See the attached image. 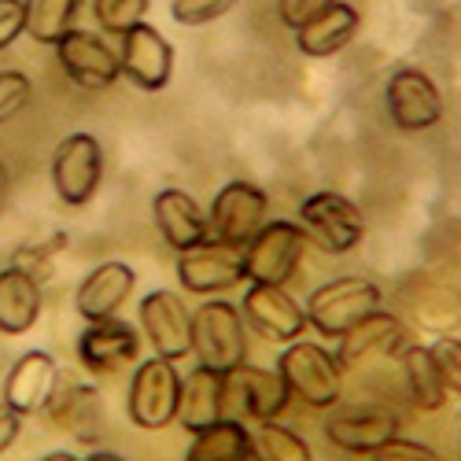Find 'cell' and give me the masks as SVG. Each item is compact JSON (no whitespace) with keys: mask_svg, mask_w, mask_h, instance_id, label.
Here are the masks:
<instances>
[{"mask_svg":"<svg viewBox=\"0 0 461 461\" xmlns=\"http://www.w3.org/2000/svg\"><path fill=\"white\" fill-rule=\"evenodd\" d=\"M237 8V0H170V19L177 26H207Z\"/></svg>","mask_w":461,"mask_h":461,"instance_id":"4dcf8cb0","label":"cell"},{"mask_svg":"<svg viewBox=\"0 0 461 461\" xmlns=\"http://www.w3.org/2000/svg\"><path fill=\"white\" fill-rule=\"evenodd\" d=\"M332 0H277V15L288 30H299L306 19H314L318 12H325Z\"/></svg>","mask_w":461,"mask_h":461,"instance_id":"8d00e7d4","label":"cell"},{"mask_svg":"<svg viewBox=\"0 0 461 461\" xmlns=\"http://www.w3.org/2000/svg\"><path fill=\"white\" fill-rule=\"evenodd\" d=\"M306 233L288 218H266V225L244 244V277L255 285H288L303 262Z\"/></svg>","mask_w":461,"mask_h":461,"instance_id":"277c9868","label":"cell"},{"mask_svg":"<svg viewBox=\"0 0 461 461\" xmlns=\"http://www.w3.org/2000/svg\"><path fill=\"white\" fill-rule=\"evenodd\" d=\"M26 5V33L37 45H56L78 19L82 0H23Z\"/></svg>","mask_w":461,"mask_h":461,"instance_id":"83f0119b","label":"cell"},{"mask_svg":"<svg viewBox=\"0 0 461 461\" xmlns=\"http://www.w3.org/2000/svg\"><path fill=\"white\" fill-rule=\"evenodd\" d=\"M19 429H23V417L0 399V454H5L15 439H19Z\"/></svg>","mask_w":461,"mask_h":461,"instance_id":"74e56055","label":"cell"},{"mask_svg":"<svg viewBox=\"0 0 461 461\" xmlns=\"http://www.w3.org/2000/svg\"><path fill=\"white\" fill-rule=\"evenodd\" d=\"M45 461H74V454H67V450H59V454H49Z\"/></svg>","mask_w":461,"mask_h":461,"instance_id":"ab89813d","label":"cell"},{"mask_svg":"<svg viewBox=\"0 0 461 461\" xmlns=\"http://www.w3.org/2000/svg\"><path fill=\"white\" fill-rule=\"evenodd\" d=\"M137 288V274L126 262H100L96 270H89V277L78 285L74 306L86 321H100V318H114L122 311V303L133 295Z\"/></svg>","mask_w":461,"mask_h":461,"instance_id":"44dd1931","label":"cell"},{"mask_svg":"<svg viewBox=\"0 0 461 461\" xmlns=\"http://www.w3.org/2000/svg\"><path fill=\"white\" fill-rule=\"evenodd\" d=\"M221 413V373L196 366L181 380V402H177V425L188 432H200L214 425Z\"/></svg>","mask_w":461,"mask_h":461,"instance_id":"d4e9b609","label":"cell"},{"mask_svg":"<svg viewBox=\"0 0 461 461\" xmlns=\"http://www.w3.org/2000/svg\"><path fill=\"white\" fill-rule=\"evenodd\" d=\"M406 343V325L388 314V311H376L366 314L362 321H355L348 332L339 336V348H336V358L343 369H358L366 366L369 358H388V355H399Z\"/></svg>","mask_w":461,"mask_h":461,"instance_id":"2e32d148","label":"cell"},{"mask_svg":"<svg viewBox=\"0 0 461 461\" xmlns=\"http://www.w3.org/2000/svg\"><path fill=\"white\" fill-rule=\"evenodd\" d=\"M362 26V15L355 5H343V0H332L325 12H318L314 19H306L299 30H295V49L303 56H314V59H329L336 52H343L355 33Z\"/></svg>","mask_w":461,"mask_h":461,"instance_id":"7402d4cb","label":"cell"},{"mask_svg":"<svg viewBox=\"0 0 461 461\" xmlns=\"http://www.w3.org/2000/svg\"><path fill=\"white\" fill-rule=\"evenodd\" d=\"M26 33V5L23 0H0V52L12 49Z\"/></svg>","mask_w":461,"mask_h":461,"instance_id":"d590c367","label":"cell"},{"mask_svg":"<svg viewBox=\"0 0 461 461\" xmlns=\"http://www.w3.org/2000/svg\"><path fill=\"white\" fill-rule=\"evenodd\" d=\"M429 351H432V358H436V366H439V373L447 380V388L461 395V339L439 336Z\"/></svg>","mask_w":461,"mask_h":461,"instance_id":"836d02e7","label":"cell"},{"mask_svg":"<svg viewBox=\"0 0 461 461\" xmlns=\"http://www.w3.org/2000/svg\"><path fill=\"white\" fill-rule=\"evenodd\" d=\"M52 49H56V59H59L63 74L78 89H107V86H114L122 78L119 52H111V45L104 41V37H96L89 30L70 26Z\"/></svg>","mask_w":461,"mask_h":461,"instance_id":"7c38bea8","label":"cell"},{"mask_svg":"<svg viewBox=\"0 0 461 461\" xmlns=\"http://www.w3.org/2000/svg\"><path fill=\"white\" fill-rule=\"evenodd\" d=\"M292 402V392L281 373L258 366H233L221 373V413L237 420H270L281 417Z\"/></svg>","mask_w":461,"mask_h":461,"instance_id":"8992f818","label":"cell"},{"mask_svg":"<svg viewBox=\"0 0 461 461\" xmlns=\"http://www.w3.org/2000/svg\"><path fill=\"white\" fill-rule=\"evenodd\" d=\"M192 355L207 369H233L248 362V329L237 303L207 299L192 314Z\"/></svg>","mask_w":461,"mask_h":461,"instance_id":"6da1fadb","label":"cell"},{"mask_svg":"<svg viewBox=\"0 0 461 461\" xmlns=\"http://www.w3.org/2000/svg\"><path fill=\"white\" fill-rule=\"evenodd\" d=\"M104 177V148L93 133H67L52 151V188L67 207H86Z\"/></svg>","mask_w":461,"mask_h":461,"instance_id":"ba28073f","label":"cell"},{"mask_svg":"<svg viewBox=\"0 0 461 461\" xmlns=\"http://www.w3.org/2000/svg\"><path fill=\"white\" fill-rule=\"evenodd\" d=\"M8 167L5 163H0V214H5V203H8Z\"/></svg>","mask_w":461,"mask_h":461,"instance_id":"f35d334b","label":"cell"},{"mask_svg":"<svg viewBox=\"0 0 461 461\" xmlns=\"http://www.w3.org/2000/svg\"><path fill=\"white\" fill-rule=\"evenodd\" d=\"M30 96H33V86L23 70H0V126L12 122L30 104Z\"/></svg>","mask_w":461,"mask_h":461,"instance_id":"d6a6232c","label":"cell"},{"mask_svg":"<svg viewBox=\"0 0 461 461\" xmlns=\"http://www.w3.org/2000/svg\"><path fill=\"white\" fill-rule=\"evenodd\" d=\"M41 285H37L19 266H5L0 270V332L5 336H23L41 318Z\"/></svg>","mask_w":461,"mask_h":461,"instance_id":"cb8c5ba5","label":"cell"},{"mask_svg":"<svg viewBox=\"0 0 461 461\" xmlns=\"http://www.w3.org/2000/svg\"><path fill=\"white\" fill-rule=\"evenodd\" d=\"M151 218H156V229L177 255L203 244V240H211L203 207L181 188H159L156 200H151Z\"/></svg>","mask_w":461,"mask_h":461,"instance_id":"d6986e66","label":"cell"},{"mask_svg":"<svg viewBox=\"0 0 461 461\" xmlns=\"http://www.w3.org/2000/svg\"><path fill=\"white\" fill-rule=\"evenodd\" d=\"M277 373L285 376L288 392L314 410H329L343 395V366L336 355H329L321 348V343L292 339L285 348V355L277 358Z\"/></svg>","mask_w":461,"mask_h":461,"instance_id":"7a4b0ae2","label":"cell"},{"mask_svg":"<svg viewBox=\"0 0 461 461\" xmlns=\"http://www.w3.org/2000/svg\"><path fill=\"white\" fill-rule=\"evenodd\" d=\"M119 45V63H122V78H130L144 93H159L167 89L170 74H174V49L170 41L148 23L130 26Z\"/></svg>","mask_w":461,"mask_h":461,"instance_id":"5bb4252c","label":"cell"},{"mask_svg":"<svg viewBox=\"0 0 461 461\" xmlns=\"http://www.w3.org/2000/svg\"><path fill=\"white\" fill-rule=\"evenodd\" d=\"M140 329L156 355L174 362L192 355V314L177 299V292H167V288L148 292L140 299Z\"/></svg>","mask_w":461,"mask_h":461,"instance_id":"9a60e30c","label":"cell"},{"mask_svg":"<svg viewBox=\"0 0 461 461\" xmlns=\"http://www.w3.org/2000/svg\"><path fill=\"white\" fill-rule=\"evenodd\" d=\"M392 436H399V417L392 410H351L339 413L332 420H325V439L355 457H369L380 443H388Z\"/></svg>","mask_w":461,"mask_h":461,"instance_id":"ffe728a7","label":"cell"},{"mask_svg":"<svg viewBox=\"0 0 461 461\" xmlns=\"http://www.w3.org/2000/svg\"><path fill=\"white\" fill-rule=\"evenodd\" d=\"M185 461H255L251 432L237 417H218L214 425L192 432Z\"/></svg>","mask_w":461,"mask_h":461,"instance_id":"484cf974","label":"cell"},{"mask_svg":"<svg viewBox=\"0 0 461 461\" xmlns=\"http://www.w3.org/2000/svg\"><path fill=\"white\" fill-rule=\"evenodd\" d=\"M384 107H388L392 126L402 133H425L443 119V96L436 82L417 67H399L392 74L384 86Z\"/></svg>","mask_w":461,"mask_h":461,"instance_id":"30bf717a","label":"cell"},{"mask_svg":"<svg viewBox=\"0 0 461 461\" xmlns=\"http://www.w3.org/2000/svg\"><path fill=\"white\" fill-rule=\"evenodd\" d=\"M244 321L270 343H292L306 332V311L285 292V285H255L248 281V292L240 299Z\"/></svg>","mask_w":461,"mask_h":461,"instance_id":"4fadbf2b","label":"cell"},{"mask_svg":"<svg viewBox=\"0 0 461 461\" xmlns=\"http://www.w3.org/2000/svg\"><path fill=\"white\" fill-rule=\"evenodd\" d=\"M251 443H255V461H311V447L306 439L277 420H255V432H251Z\"/></svg>","mask_w":461,"mask_h":461,"instance_id":"f1b7e54d","label":"cell"},{"mask_svg":"<svg viewBox=\"0 0 461 461\" xmlns=\"http://www.w3.org/2000/svg\"><path fill=\"white\" fill-rule=\"evenodd\" d=\"M151 0H93V15L104 33H126L130 26L144 23Z\"/></svg>","mask_w":461,"mask_h":461,"instance_id":"f546056e","label":"cell"},{"mask_svg":"<svg viewBox=\"0 0 461 461\" xmlns=\"http://www.w3.org/2000/svg\"><path fill=\"white\" fill-rule=\"evenodd\" d=\"M59 376V362L49 351H23L5 376V399L19 417L41 413Z\"/></svg>","mask_w":461,"mask_h":461,"instance_id":"ac0fdd59","label":"cell"},{"mask_svg":"<svg viewBox=\"0 0 461 461\" xmlns=\"http://www.w3.org/2000/svg\"><path fill=\"white\" fill-rule=\"evenodd\" d=\"M140 355V332L122 318H100L89 321L78 336V358L93 373H114Z\"/></svg>","mask_w":461,"mask_h":461,"instance_id":"e0dca14e","label":"cell"},{"mask_svg":"<svg viewBox=\"0 0 461 461\" xmlns=\"http://www.w3.org/2000/svg\"><path fill=\"white\" fill-rule=\"evenodd\" d=\"M399 362H402V376H406V395L417 410H425V413H436L443 410L447 402V380L432 358L429 348H402L399 351Z\"/></svg>","mask_w":461,"mask_h":461,"instance_id":"4316f807","label":"cell"},{"mask_svg":"<svg viewBox=\"0 0 461 461\" xmlns=\"http://www.w3.org/2000/svg\"><path fill=\"white\" fill-rule=\"evenodd\" d=\"M41 417L49 420L52 429H63V432L89 429L93 420L100 417V395H96L93 384H86L82 376L59 369L56 388H52V395H49Z\"/></svg>","mask_w":461,"mask_h":461,"instance_id":"603a6c76","label":"cell"},{"mask_svg":"<svg viewBox=\"0 0 461 461\" xmlns=\"http://www.w3.org/2000/svg\"><path fill=\"white\" fill-rule=\"evenodd\" d=\"M266 214H270L266 188H258L251 181H229L218 188V196L211 200V211H207L211 240L244 248L266 225Z\"/></svg>","mask_w":461,"mask_h":461,"instance_id":"9c48e42d","label":"cell"},{"mask_svg":"<svg viewBox=\"0 0 461 461\" xmlns=\"http://www.w3.org/2000/svg\"><path fill=\"white\" fill-rule=\"evenodd\" d=\"M369 457H376V461H436V450H429L425 443H410V439L392 436L388 443H380Z\"/></svg>","mask_w":461,"mask_h":461,"instance_id":"e575fe53","label":"cell"},{"mask_svg":"<svg viewBox=\"0 0 461 461\" xmlns=\"http://www.w3.org/2000/svg\"><path fill=\"white\" fill-rule=\"evenodd\" d=\"M299 225L306 240H314L329 255H348L366 237V218L358 203H351L339 192H314L299 203Z\"/></svg>","mask_w":461,"mask_h":461,"instance_id":"52a82bcc","label":"cell"},{"mask_svg":"<svg viewBox=\"0 0 461 461\" xmlns=\"http://www.w3.org/2000/svg\"><path fill=\"white\" fill-rule=\"evenodd\" d=\"M181 373L174 358H148L137 366L130 380V395H126V413L140 432H159L177 420V402H181Z\"/></svg>","mask_w":461,"mask_h":461,"instance_id":"3957f363","label":"cell"},{"mask_svg":"<svg viewBox=\"0 0 461 461\" xmlns=\"http://www.w3.org/2000/svg\"><path fill=\"white\" fill-rule=\"evenodd\" d=\"M56 251H63V237H52L49 244H23V248H15L12 266L26 270L37 285H45L52 277V255Z\"/></svg>","mask_w":461,"mask_h":461,"instance_id":"1f68e13d","label":"cell"},{"mask_svg":"<svg viewBox=\"0 0 461 461\" xmlns=\"http://www.w3.org/2000/svg\"><path fill=\"white\" fill-rule=\"evenodd\" d=\"M177 281L185 292L196 295H218L237 288L244 277V248L221 244V240H203L177 255Z\"/></svg>","mask_w":461,"mask_h":461,"instance_id":"8fae6325","label":"cell"},{"mask_svg":"<svg viewBox=\"0 0 461 461\" xmlns=\"http://www.w3.org/2000/svg\"><path fill=\"white\" fill-rule=\"evenodd\" d=\"M380 306V288L369 277H336L306 299V325H314L325 339H339L355 321L373 314Z\"/></svg>","mask_w":461,"mask_h":461,"instance_id":"5b68a950","label":"cell"}]
</instances>
